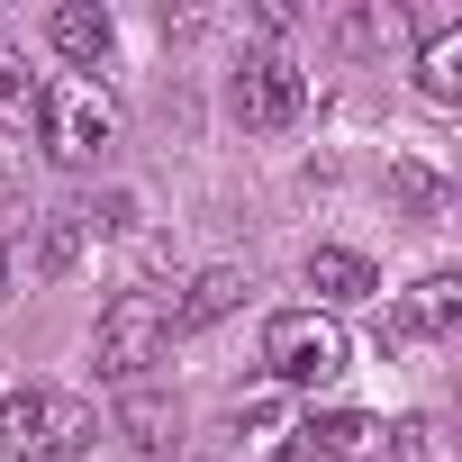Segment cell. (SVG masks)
I'll list each match as a JSON object with an SVG mask.
<instances>
[{
	"label": "cell",
	"mask_w": 462,
	"mask_h": 462,
	"mask_svg": "<svg viewBox=\"0 0 462 462\" xmlns=\"http://www.w3.org/2000/svg\"><path fill=\"white\" fill-rule=\"evenodd\" d=\"M163 345H172V318H163L154 291H118V300L100 309V372H109L118 390L145 381V372L163 363Z\"/></svg>",
	"instance_id": "4"
},
{
	"label": "cell",
	"mask_w": 462,
	"mask_h": 462,
	"mask_svg": "<svg viewBox=\"0 0 462 462\" xmlns=\"http://www.w3.org/2000/svg\"><path fill=\"white\" fill-rule=\"evenodd\" d=\"M381 417L372 408H327V417H300V453L309 462H372L381 453Z\"/></svg>",
	"instance_id": "7"
},
{
	"label": "cell",
	"mask_w": 462,
	"mask_h": 462,
	"mask_svg": "<svg viewBox=\"0 0 462 462\" xmlns=\"http://www.w3.org/2000/svg\"><path fill=\"white\" fill-rule=\"evenodd\" d=\"M417 91H426L435 109H453V100H462V28H453V19H435V28H426V46H417Z\"/></svg>",
	"instance_id": "13"
},
{
	"label": "cell",
	"mask_w": 462,
	"mask_h": 462,
	"mask_svg": "<svg viewBox=\"0 0 462 462\" xmlns=\"http://www.w3.org/2000/svg\"><path fill=\"white\" fill-rule=\"evenodd\" d=\"M462 327V282L453 273H426L408 300H399V336L408 345H435V336H453Z\"/></svg>",
	"instance_id": "11"
},
{
	"label": "cell",
	"mask_w": 462,
	"mask_h": 462,
	"mask_svg": "<svg viewBox=\"0 0 462 462\" xmlns=\"http://www.w3.org/2000/svg\"><path fill=\"white\" fill-rule=\"evenodd\" d=\"M236 435H245V462H291V453H300V408H291V390L236 399Z\"/></svg>",
	"instance_id": "9"
},
{
	"label": "cell",
	"mask_w": 462,
	"mask_h": 462,
	"mask_svg": "<svg viewBox=\"0 0 462 462\" xmlns=\"http://www.w3.org/2000/svg\"><path fill=\"white\" fill-rule=\"evenodd\" d=\"M309 291H318V309H363V300L381 291V273H372L354 245H318V254H309Z\"/></svg>",
	"instance_id": "10"
},
{
	"label": "cell",
	"mask_w": 462,
	"mask_h": 462,
	"mask_svg": "<svg viewBox=\"0 0 462 462\" xmlns=\"http://www.w3.org/2000/svg\"><path fill=\"white\" fill-rule=\"evenodd\" d=\"M390 453H399V462H444V435H435V417H408V426L390 435Z\"/></svg>",
	"instance_id": "15"
},
{
	"label": "cell",
	"mask_w": 462,
	"mask_h": 462,
	"mask_svg": "<svg viewBox=\"0 0 462 462\" xmlns=\"http://www.w3.org/2000/svg\"><path fill=\"white\" fill-rule=\"evenodd\" d=\"M37 109H46V82L28 73V55H19V46H0V127L28 136V127H37Z\"/></svg>",
	"instance_id": "14"
},
{
	"label": "cell",
	"mask_w": 462,
	"mask_h": 462,
	"mask_svg": "<svg viewBox=\"0 0 462 462\" xmlns=\"http://www.w3.org/2000/svg\"><path fill=\"white\" fill-rule=\"evenodd\" d=\"M37 136H46V154H55L64 172H82V163H100V154L118 145V100H109L100 82H46Z\"/></svg>",
	"instance_id": "3"
},
{
	"label": "cell",
	"mask_w": 462,
	"mask_h": 462,
	"mask_svg": "<svg viewBox=\"0 0 462 462\" xmlns=\"http://www.w3.org/2000/svg\"><path fill=\"white\" fill-rule=\"evenodd\" d=\"M91 435H100V417L64 390H10L0 399V453L10 462H73Z\"/></svg>",
	"instance_id": "1"
},
{
	"label": "cell",
	"mask_w": 462,
	"mask_h": 462,
	"mask_svg": "<svg viewBox=\"0 0 462 462\" xmlns=\"http://www.w3.org/2000/svg\"><path fill=\"white\" fill-rule=\"evenodd\" d=\"M118 435L136 462H181V399L154 390V381H127L118 390Z\"/></svg>",
	"instance_id": "6"
},
{
	"label": "cell",
	"mask_w": 462,
	"mask_h": 462,
	"mask_svg": "<svg viewBox=\"0 0 462 462\" xmlns=\"http://www.w3.org/2000/svg\"><path fill=\"white\" fill-rule=\"evenodd\" d=\"M245 291H254V282H245L236 263H208V273H190V282H181V300H172L163 318H172V336H199V327H217V318H236V309H245Z\"/></svg>",
	"instance_id": "8"
},
{
	"label": "cell",
	"mask_w": 462,
	"mask_h": 462,
	"mask_svg": "<svg viewBox=\"0 0 462 462\" xmlns=\"http://www.w3.org/2000/svg\"><path fill=\"white\" fill-rule=\"evenodd\" d=\"M46 46H55L64 64H100V55L118 46V28H109V10H100V0H64V10L46 19Z\"/></svg>",
	"instance_id": "12"
},
{
	"label": "cell",
	"mask_w": 462,
	"mask_h": 462,
	"mask_svg": "<svg viewBox=\"0 0 462 462\" xmlns=\"http://www.w3.org/2000/svg\"><path fill=\"white\" fill-rule=\"evenodd\" d=\"M263 363H273V390H327L354 363V345H345V327L327 309H282L263 327Z\"/></svg>",
	"instance_id": "2"
},
{
	"label": "cell",
	"mask_w": 462,
	"mask_h": 462,
	"mask_svg": "<svg viewBox=\"0 0 462 462\" xmlns=\"http://www.w3.org/2000/svg\"><path fill=\"white\" fill-rule=\"evenodd\" d=\"M226 109H236L245 127L273 136V127H291V118L309 109V73H300L291 55H245V64H236V91H226Z\"/></svg>",
	"instance_id": "5"
},
{
	"label": "cell",
	"mask_w": 462,
	"mask_h": 462,
	"mask_svg": "<svg viewBox=\"0 0 462 462\" xmlns=\"http://www.w3.org/2000/svg\"><path fill=\"white\" fill-rule=\"evenodd\" d=\"M0 309H10V254H0Z\"/></svg>",
	"instance_id": "16"
}]
</instances>
